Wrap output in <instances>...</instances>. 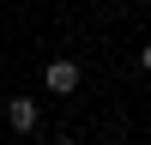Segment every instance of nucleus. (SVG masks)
<instances>
[{"instance_id": "nucleus-5", "label": "nucleus", "mask_w": 151, "mask_h": 145, "mask_svg": "<svg viewBox=\"0 0 151 145\" xmlns=\"http://www.w3.org/2000/svg\"><path fill=\"white\" fill-rule=\"evenodd\" d=\"M145 6H151V0H145Z\"/></svg>"}, {"instance_id": "nucleus-3", "label": "nucleus", "mask_w": 151, "mask_h": 145, "mask_svg": "<svg viewBox=\"0 0 151 145\" xmlns=\"http://www.w3.org/2000/svg\"><path fill=\"white\" fill-rule=\"evenodd\" d=\"M139 60H145V72H151V42H145V55H139Z\"/></svg>"}, {"instance_id": "nucleus-4", "label": "nucleus", "mask_w": 151, "mask_h": 145, "mask_svg": "<svg viewBox=\"0 0 151 145\" xmlns=\"http://www.w3.org/2000/svg\"><path fill=\"white\" fill-rule=\"evenodd\" d=\"M55 145H79V139H55Z\"/></svg>"}, {"instance_id": "nucleus-2", "label": "nucleus", "mask_w": 151, "mask_h": 145, "mask_svg": "<svg viewBox=\"0 0 151 145\" xmlns=\"http://www.w3.org/2000/svg\"><path fill=\"white\" fill-rule=\"evenodd\" d=\"M6 121H12V127H18V133H30L36 121H42V109H36L30 97H12V103H6Z\"/></svg>"}, {"instance_id": "nucleus-1", "label": "nucleus", "mask_w": 151, "mask_h": 145, "mask_svg": "<svg viewBox=\"0 0 151 145\" xmlns=\"http://www.w3.org/2000/svg\"><path fill=\"white\" fill-rule=\"evenodd\" d=\"M42 85H48L55 97H73V91H79V67H73V60H55V67L42 72Z\"/></svg>"}]
</instances>
